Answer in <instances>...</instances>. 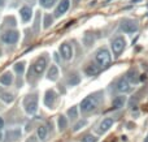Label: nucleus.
I'll use <instances>...</instances> for the list:
<instances>
[{
  "label": "nucleus",
  "mask_w": 148,
  "mask_h": 142,
  "mask_svg": "<svg viewBox=\"0 0 148 142\" xmlns=\"http://www.w3.org/2000/svg\"><path fill=\"white\" fill-rule=\"evenodd\" d=\"M3 128H4V120H3L1 117H0V130H1Z\"/></svg>",
  "instance_id": "obj_30"
},
{
  "label": "nucleus",
  "mask_w": 148,
  "mask_h": 142,
  "mask_svg": "<svg viewBox=\"0 0 148 142\" xmlns=\"http://www.w3.org/2000/svg\"><path fill=\"white\" fill-rule=\"evenodd\" d=\"M46 67H47V59L46 57H39L35 61V64L33 65V70L36 74H40V73H43V70L46 69Z\"/></svg>",
  "instance_id": "obj_8"
},
{
  "label": "nucleus",
  "mask_w": 148,
  "mask_h": 142,
  "mask_svg": "<svg viewBox=\"0 0 148 142\" xmlns=\"http://www.w3.org/2000/svg\"><path fill=\"white\" fill-rule=\"evenodd\" d=\"M68 116H69L70 119H77V117H78V108H77L75 106L69 108L68 110Z\"/></svg>",
  "instance_id": "obj_23"
},
{
  "label": "nucleus",
  "mask_w": 148,
  "mask_h": 142,
  "mask_svg": "<svg viewBox=\"0 0 148 142\" xmlns=\"http://www.w3.org/2000/svg\"><path fill=\"white\" fill-rule=\"evenodd\" d=\"M138 29H139V26L135 21H123V22L121 23V30L125 31V33H129V34L138 31Z\"/></svg>",
  "instance_id": "obj_5"
},
{
  "label": "nucleus",
  "mask_w": 148,
  "mask_h": 142,
  "mask_svg": "<svg viewBox=\"0 0 148 142\" xmlns=\"http://www.w3.org/2000/svg\"><path fill=\"white\" fill-rule=\"evenodd\" d=\"M36 134H38L39 140H46V137H47V128L43 127V125H40V127L38 128V130H36Z\"/></svg>",
  "instance_id": "obj_19"
},
{
  "label": "nucleus",
  "mask_w": 148,
  "mask_h": 142,
  "mask_svg": "<svg viewBox=\"0 0 148 142\" xmlns=\"http://www.w3.org/2000/svg\"><path fill=\"white\" fill-rule=\"evenodd\" d=\"M113 123L114 121H113L112 117H107V119H104L99 125V133H105L107 130H109L110 128H112Z\"/></svg>",
  "instance_id": "obj_11"
},
{
  "label": "nucleus",
  "mask_w": 148,
  "mask_h": 142,
  "mask_svg": "<svg viewBox=\"0 0 148 142\" xmlns=\"http://www.w3.org/2000/svg\"><path fill=\"white\" fill-rule=\"evenodd\" d=\"M126 80H127L129 82H131V83H138V82H139V80H140L138 70H135V69L129 70L127 74H126Z\"/></svg>",
  "instance_id": "obj_13"
},
{
  "label": "nucleus",
  "mask_w": 148,
  "mask_h": 142,
  "mask_svg": "<svg viewBox=\"0 0 148 142\" xmlns=\"http://www.w3.org/2000/svg\"><path fill=\"white\" fill-rule=\"evenodd\" d=\"M60 54H61V57L65 60H70L73 56V48L70 44L68 43H62L60 46Z\"/></svg>",
  "instance_id": "obj_6"
},
{
  "label": "nucleus",
  "mask_w": 148,
  "mask_h": 142,
  "mask_svg": "<svg viewBox=\"0 0 148 142\" xmlns=\"http://www.w3.org/2000/svg\"><path fill=\"white\" fill-rule=\"evenodd\" d=\"M47 77L51 81H56L57 77H59V70H57L56 65H51V68L48 69V73H47Z\"/></svg>",
  "instance_id": "obj_16"
},
{
  "label": "nucleus",
  "mask_w": 148,
  "mask_h": 142,
  "mask_svg": "<svg viewBox=\"0 0 148 142\" xmlns=\"http://www.w3.org/2000/svg\"><path fill=\"white\" fill-rule=\"evenodd\" d=\"M69 5H70V1L69 0H61L60 4L57 5L56 10H55V17H60L62 16L68 9H69Z\"/></svg>",
  "instance_id": "obj_9"
},
{
  "label": "nucleus",
  "mask_w": 148,
  "mask_h": 142,
  "mask_svg": "<svg viewBox=\"0 0 148 142\" xmlns=\"http://www.w3.org/2000/svg\"><path fill=\"white\" fill-rule=\"evenodd\" d=\"M84 72H86L87 76H95L99 73V67L95 64H90L86 67V69H84Z\"/></svg>",
  "instance_id": "obj_18"
},
{
  "label": "nucleus",
  "mask_w": 148,
  "mask_h": 142,
  "mask_svg": "<svg viewBox=\"0 0 148 142\" xmlns=\"http://www.w3.org/2000/svg\"><path fill=\"white\" fill-rule=\"evenodd\" d=\"M12 82H13L12 73L7 72V73H4L3 76H0V83H3V85H10Z\"/></svg>",
  "instance_id": "obj_17"
},
{
  "label": "nucleus",
  "mask_w": 148,
  "mask_h": 142,
  "mask_svg": "<svg viewBox=\"0 0 148 142\" xmlns=\"http://www.w3.org/2000/svg\"><path fill=\"white\" fill-rule=\"evenodd\" d=\"M20 136H21V132H20V130H17V129H16V130H9V132L7 133V137L8 138L12 137V141H16L18 137H20Z\"/></svg>",
  "instance_id": "obj_22"
},
{
  "label": "nucleus",
  "mask_w": 148,
  "mask_h": 142,
  "mask_svg": "<svg viewBox=\"0 0 148 142\" xmlns=\"http://www.w3.org/2000/svg\"><path fill=\"white\" fill-rule=\"evenodd\" d=\"M52 23V17L49 14H47L46 17H44V28H49V25Z\"/></svg>",
  "instance_id": "obj_27"
},
{
  "label": "nucleus",
  "mask_w": 148,
  "mask_h": 142,
  "mask_svg": "<svg viewBox=\"0 0 148 142\" xmlns=\"http://www.w3.org/2000/svg\"><path fill=\"white\" fill-rule=\"evenodd\" d=\"M55 101H56V93L53 90H48L46 93V97H44V104L51 108L55 104Z\"/></svg>",
  "instance_id": "obj_12"
},
{
  "label": "nucleus",
  "mask_w": 148,
  "mask_h": 142,
  "mask_svg": "<svg viewBox=\"0 0 148 142\" xmlns=\"http://www.w3.org/2000/svg\"><path fill=\"white\" fill-rule=\"evenodd\" d=\"M3 42L5 43H9V44H13L18 41V33L17 31H5L1 37Z\"/></svg>",
  "instance_id": "obj_7"
},
{
  "label": "nucleus",
  "mask_w": 148,
  "mask_h": 142,
  "mask_svg": "<svg viewBox=\"0 0 148 142\" xmlns=\"http://www.w3.org/2000/svg\"><path fill=\"white\" fill-rule=\"evenodd\" d=\"M23 63H18V64H16L14 65V69H16V72H18V73H22L23 72Z\"/></svg>",
  "instance_id": "obj_28"
},
{
  "label": "nucleus",
  "mask_w": 148,
  "mask_h": 142,
  "mask_svg": "<svg viewBox=\"0 0 148 142\" xmlns=\"http://www.w3.org/2000/svg\"><path fill=\"white\" fill-rule=\"evenodd\" d=\"M125 97H122V95H120V97H116L114 99H113V102H112V107L114 110H117V108H122L123 107V104H125Z\"/></svg>",
  "instance_id": "obj_15"
},
{
  "label": "nucleus",
  "mask_w": 148,
  "mask_h": 142,
  "mask_svg": "<svg viewBox=\"0 0 148 142\" xmlns=\"http://www.w3.org/2000/svg\"><path fill=\"white\" fill-rule=\"evenodd\" d=\"M55 1H56V0H40V4H42V7H44V8H51L52 5L55 4Z\"/></svg>",
  "instance_id": "obj_24"
},
{
  "label": "nucleus",
  "mask_w": 148,
  "mask_h": 142,
  "mask_svg": "<svg viewBox=\"0 0 148 142\" xmlns=\"http://www.w3.org/2000/svg\"><path fill=\"white\" fill-rule=\"evenodd\" d=\"M86 124H87V121H86V120H81V121H78L75 125H74L73 130H74V132H77V130H79L82 127H84V125H86Z\"/></svg>",
  "instance_id": "obj_25"
},
{
  "label": "nucleus",
  "mask_w": 148,
  "mask_h": 142,
  "mask_svg": "<svg viewBox=\"0 0 148 142\" xmlns=\"http://www.w3.org/2000/svg\"><path fill=\"white\" fill-rule=\"evenodd\" d=\"M59 129L60 130H65L66 129V127H68V120H66V117L65 116H60L59 117Z\"/></svg>",
  "instance_id": "obj_21"
},
{
  "label": "nucleus",
  "mask_w": 148,
  "mask_h": 142,
  "mask_svg": "<svg viewBox=\"0 0 148 142\" xmlns=\"http://www.w3.org/2000/svg\"><path fill=\"white\" fill-rule=\"evenodd\" d=\"M95 59H96V63L100 65V67L105 68L110 64L112 61V56H110V52L108 51L107 48H100L97 50L96 55H95Z\"/></svg>",
  "instance_id": "obj_2"
},
{
  "label": "nucleus",
  "mask_w": 148,
  "mask_h": 142,
  "mask_svg": "<svg viewBox=\"0 0 148 142\" xmlns=\"http://www.w3.org/2000/svg\"><path fill=\"white\" fill-rule=\"evenodd\" d=\"M20 14L21 17H22V21H29L31 18V16H33V12H31V8L30 7H22L20 10Z\"/></svg>",
  "instance_id": "obj_14"
},
{
  "label": "nucleus",
  "mask_w": 148,
  "mask_h": 142,
  "mask_svg": "<svg viewBox=\"0 0 148 142\" xmlns=\"http://www.w3.org/2000/svg\"><path fill=\"white\" fill-rule=\"evenodd\" d=\"M97 103H99V98L97 95H88L81 102V111L83 114H87V112L94 111L97 107Z\"/></svg>",
  "instance_id": "obj_1"
},
{
  "label": "nucleus",
  "mask_w": 148,
  "mask_h": 142,
  "mask_svg": "<svg viewBox=\"0 0 148 142\" xmlns=\"http://www.w3.org/2000/svg\"><path fill=\"white\" fill-rule=\"evenodd\" d=\"M0 99L4 101L5 103H12L14 98H13V95L9 94V93H0Z\"/></svg>",
  "instance_id": "obj_20"
},
{
  "label": "nucleus",
  "mask_w": 148,
  "mask_h": 142,
  "mask_svg": "<svg viewBox=\"0 0 148 142\" xmlns=\"http://www.w3.org/2000/svg\"><path fill=\"white\" fill-rule=\"evenodd\" d=\"M116 89H117L120 93H126V91L130 90V82L126 80V77H122V78H120V80H118Z\"/></svg>",
  "instance_id": "obj_10"
},
{
  "label": "nucleus",
  "mask_w": 148,
  "mask_h": 142,
  "mask_svg": "<svg viewBox=\"0 0 148 142\" xmlns=\"http://www.w3.org/2000/svg\"><path fill=\"white\" fill-rule=\"evenodd\" d=\"M126 47V41L123 37H117L112 41V50L116 56H120Z\"/></svg>",
  "instance_id": "obj_4"
},
{
  "label": "nucleus",
  "mask_w": 148,
  "mask_h": 142,
  "mask_svg": "<svg viewBox=\"0 0 148 142\" xmlns=\"http://www.w3.org/2000/svg\"><path fill=\"white\" fill-rule=\"evenodd\" d=\"M4 5V0H0V7H3Z\"/></svg>",
  "instance_id": "obj_31"
},
{
  "label": "nucleus",
  "mask_w": 148,
  "mask_h": 142,
  "mask_svg": "<svg viewBox=\"0 0 148 142\" xmlns=\"http://www.w3.org/2000/svg\"><path fill=\"white\" fill-rule=\"evenodd\" d=\"M96 137H94L92 134H87L82 138V142H96Z\"/></svg>",
  "instance_id": "obj_26"
},
{
  "label": "nucleus",
  "mask_w": 148,
  "mask_h": 142,
  "mask_svg": "<svg viewBox=\"0 0 148 142\" xmlns=\"http://www.w3.org/2000/svg\"><path fill=\"white\" fill-rule=\"evenodd\" d=\"M144 142H148V134H147V138H146V140H144Z\"/></svg>",
  "instance_id": "obj_32"
},
{
  "label": "nucleus",
  "mask_w": 148,
  "mask_h": 142,
  "mask_svg": "<svg viewBox=\"0 0 148 142\" xmlns=\"http://www.w3.org/2000/svg\"><path fill=\"white\" fill-rule=\"evenodd\" d=\"M23 107L25 111L30 115H34L38 110V97L36 95H29L23 101Z\"/></svg>",
  "instance_id": "obj_3"
},
{
  "label": "nucleus",
  "mask_w": 148,
  "mask_h": 142,
  "mask_svg": "<svg viewBox=\"0 0 148 142\" xmlns=\"http://www.w3.org/2000/svg\"><path fill=\"white\" fill-rule=\"evenodd\" d=\"M136 103V97H133V98L129 101V107H134Z\"/></svg>",
  "instance_id": "obj_29"
}]
</instances>
